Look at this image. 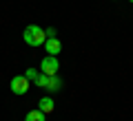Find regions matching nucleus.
<instances>
[{
    "label": "nucleus",
    "mask_w": 133,
    "mask_h": 121,
    "mask_svg": "<svg viewBox=\"0 0 133 121\" xmlns=\"http://www.w3.org/2000/svg\"><path fill=\"white\" fill-rule=\"evenodd\" d=\"M22 40L29 46H42V44L47 42V33H44V29H40L38 24H29L22 31Z\"/></svg>",
    "instance_id": "f257e3e1"
},
{
    "label": "nucleus",
    "mask_w": 133,
    "mask_h": 121,
    "mask_svg": "<svg viewBox=\"0 0 133 121\" xmlns=\"http://www.w3.org/2000/svg\"><path fill=\"white\" fill-rule=\"evenodd\" d=\"M29 86H31V82H29L24 75H14V77H11L9 88H11V93H14V95H27L29 93Z\"/></svg>",
    "instance_id": "f03ea898"
},
{
    "label": "nucleus",
    "mask_w": 133,
    "mask_h": 121,
    "mask_svg": "<svg viewBox=\"0 0 133 121\" xmlns=\"http://www.w3.org/2000/svg\"><path fill=\"white\" fill-rule=\"evenodd\" d=\"M58 68H60V64H58V60L53 55H47L40 62V70H42L44 75H49V77H51V75H58Z\"/></svg>",
    "instance_id": "7ed1b4c3"
},
{
    "label": "nucleus",
    "mask_w": 133,
    "mask_h": 121,
    "mask_svg": "<svg viewBox=\"0 0 133 121\" xmlns=\"http://www.w3.org/2000/svg\"><path fill=\"white\" fill-rule=\"evenodd\" d=\"M44 49H47L49 55L56 57L58 53L62 51V44H60V40H58V37H47V42H44Z\"/></svg>",
    "instance_id": "20e7f679"
},
{
    "label": "nucleus",
    "mask_w": 133,
    "mask_h": 121,
    "mask_svg": "<svg viewBox=\"0 0 133 121\" xmlns=\"http://www.w3.org/2000/svg\"><path fill=\"white\" fill-rule=\"evenodd\" d=\"M62 88V79L58 77V75H51V77H47V84H44V90H49V93H56V90Z\"/></svg>",
    "instance_id": "39448f33"
},
{
    "label": "nucleus",
    "mask_w": 133,
    "mask_h": 121,
    "mask_svg": "<svg viewBox=\"0 0 133 121\" xmlns=\"http://www.w3.org/2000/svg\"><path fill=\"white\" fill-rule=\"evenodd\" d=\"M53 108H56V103H53V99H51V97H42V99L38 101V110H40V112H44V115H51Z\"/></svg>",
    "instance_id": "423d86ee"
},
{
    "label": "nucleus",
    "mask_w": 133,
    "mask_h": 121,
    "mask_svg": "<svg viewBox=\"0 0 133 121\" xmlns=\"http://www.w3.org/2000/svg\"><path fill=\"white\" fill-rule=\"evenodd\" d=\"M44 119H47V115L40 112V110H31V112H27V117H24V121H44Z\"/></svg>",
    "instance_id": "0eeeda50"
},
{
    "label": "nucleus",
    "mask_w": 133,
    "mask_h": 121,
    "mask_svg": "<svg viewBox=\"0 0 133 121\" xmlns=\"http://www.w3.org/2000/svg\"><path fill=\"white\" fill-rule=\"evenodd\" d=\"M38 70H36V68H27V70H24V77H27L29 79V82H36V79H38Z\"/></svg>",
    "instance_id": "6e6552de"
},
{
    "label": "nucleus",
    "mask_w": 133,
    "mask_h": 121,
    "mask_svg": "<svg viewBox=\"0 0 133 121\" xmlns=\"http://www.w3.org/2000/svg\"><path fill=\"white\" fill-rule=\"evenodd\" d=\"M44 33H47V37H56V29H53V27L44 29Z\"/></svg>",
    "instance_id": "1a4fd4ad"
},
{
    "label": "nucleus",
    "mask_w": 133,
    "mask_h": 121,
    "mask_svg": "<svg viewBox=\"0 0 133 121\" xmlns=\"http://www.w3.org/2000/svg\"><path fill=\"white\" fill-rule=\"evenodd\" d=\"M131 2H133V0H131Z\"/></svg>",
    "instance_id": "9d476101"
}]
</instances>
